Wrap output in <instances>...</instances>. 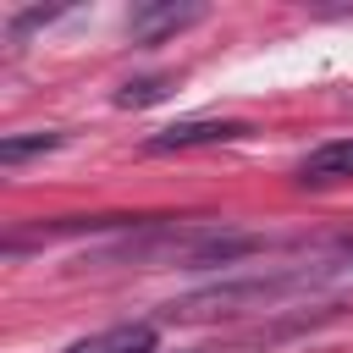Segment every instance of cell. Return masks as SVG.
Here are the masks:
<instances>
[{
	"label": "cell",
	"instance_id": "obj_5",
	"mask_svg": "<svg viewBox=\"0 0 353 353\" xmlns=\"http://www.w3.org/2000/svg\"><path fill=\"white\" fill-rule=\"evenodd\" d=\"M61 143H66V132H6V138H0V165H22V160L50 154V149H61Z\"/></svg>",
	"mask_w": 353,
	"mask_h": 353
},
{
	"label": "cell",
	"instance_id": "obj_2",
	"mask_svg": "<svg viewBox=\"0 0 353 353\" xmlns=\"http://www.w3.org/2000/svg\"><path fill=\"white\" fill-rule=\"evenodd\" d=\"M199 17H204V6H132L127 11V33L138 44H160L165 33H182Z\"/></svg>",
	"mask_w": 353,
	"mask_h": 353
},
{
	"label": "cell",
	"instance_id": "obj_6",
	"mask_svg": "<svg viewBox=\"0 0 353 353\" xmlns=\"http://www.w3.org/2000/svg\"><path fill=\"white\" fill-rule=\"evenodd\" d=\"M165 88H171V77H138V83H127V88L116 94V105H121V110H132V105H154V99H165Z\"/></svg>",
	"mask_w": 353,
	"mask_h": 353
},
{
	"label": "cell",
	"instance_id": "obj_4",
	"mask_svg": "<svg viewBox=\"0 0 353 353\" xmlns=\"http://www.w3.org/2000/svg\"><path fill=\"white\" fill-rule=\"evenodd\" d=\"M347 176H353V138H331L298 165L303 188H331V182H347Z\"/></svg>",
	"mask_w": 353,
	"mask_h": 353
},
{
	"label": "cell",
	"instance_id": "obj_1",
	"mask_svg": "<svg viewBox=\"0 0 353 353\" xmlns=\"http://www.w3.org/2000/svg\"><path fill=\"white\" fill-rule=\"evenodd\" d=\"M243 132H248L243 121H221V116H193V121H171V127L149 132V138H143V149H149V154H176V149L232 143V138H243Z\"/></svg>",
	"mask_w": 353,
	"mask_h": 353
},
{
	"label": "cell",
	"instance_id": "obj_3",
	"mask_svg": "<svg viewBox=\"0 0 353 353\" xmlns=\"http://www.w3.org/2000/svg\"><path fill=\"white\" fill-rule=\"evenodd\" d=\"M154 325L149 320H127V325H110V331H94V336H77L66 353H154Z\"/></svg>",
	"mask_w": 353,
	"mask_h": 353
}]
</instances>
